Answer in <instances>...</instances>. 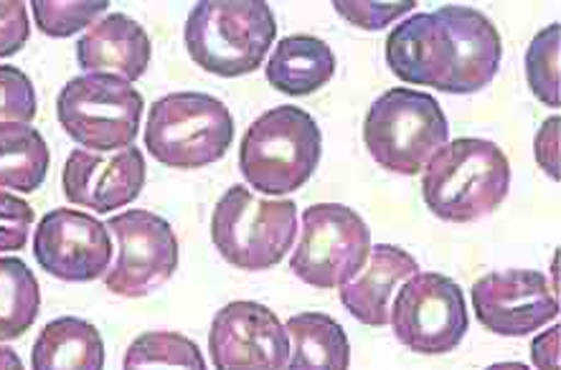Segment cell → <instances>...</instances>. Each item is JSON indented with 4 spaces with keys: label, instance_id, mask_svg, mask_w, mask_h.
<instances>
[{
    "label": "cell",
    "instance_id": "1",
    "mask_svg": "<svg viewBox=\"0 0 561 370\" xmlns=\"http://www.w3.org/2000/svg\"><path fill=\"white\" fill-rule=\"evenodd\" d=\"M501 36L485 13L468 5H443L416 13L387 38V63L407 84L435 86L447 94H476L501 67Z\"/></svg>",
    "mask_w": 561,
    "mask_h": 370
},
{
    "label": "cell",
    "instance_id": "2",
    "mask_svg": "<svg viewBox=\"0 0 561 370\" xmlns=\"http://www.w3.org/2000/svg\"><path fill=\"white\" fill-rule=\"evenodd\" d=\"M511 163L499 144L480 138L447 142L427 163L422 198L437 219L472 223L493 213L508 196Z\"/></svg>",
    "mask_w": 561,
    "mask_h": 370
},
{
    "label": "cell",
    "instance_id": "3",
    "mask_svg": "<svg viewBox=\"0 0 561 370\" xmlns=\"http://www.w3.org/2000/svg\"><path fill=\"white\" fill-rule=\"evenodd\" d=\"M277 23L264 0H204L188 13V56L208 74L237 79L264 63Z\"/></svg>",
    "mask_w": 561,
    "mask_h": 370
},
{
    "label": "cell",
    "instance_id": "4",
    "mask_svg": "<svg viewBox=\"0 0 561 370\" xmlns=\"http://www.w3.org/2000/svg\"><path fill=\"white\" fill-rule=\"evenodd\" d=\"M323 155V135L302 107L267 109L244 132L239 171L252 188L285 196L306 185Z\"/></svg>",
    "mask_w": 561,
    "mask_h": 370
},
{
    "label": "cell",
    "instance_id": "5",
    "mask_svg": "<svg viewBox=\"0 0 561 370\" xmlns=\"http://www.w3.org/2000/svg\"><path fill=\"white\" fill-rule=\"evenodd\" d=\"M450 123L435 96L394 86L371 107L364 123V142L381 167L416 175L447 144Z\"/></svg>",
    "mask_w": 561,
    "mask_h": 370
},
{
    "label": "cell",
    "instance_id": "6",
    "mask_svg": "<svg viewBox=\"0 0 561 370\" xmlns=\"http://www.w3.org/2000/svg\"><path fill=\"white\" fill-rule=\"evenodd\" d=\"M234 119L221 100L204 92H173L150 104L146 148L158 163L198 171L227 155Z\"/></svg>",
    "mask_w": 561,
    "mask_h": 370
},
{
    "label": "cell",
    "instance_id": "7",
    "mask_svg": "<svg viewBox=\"0 0 561 370\" xmlns=\"http://www.w3.org/2000/svg\"><path fill=\"white\" fill-rule=\"evenodd\" d=\"M298 233L293 200L256 198L244 185H231L211 216V241L231 267L264 271L277 267Z\"/></svg>",
    "mask_w": 561,
    "mask_h": 370
},
{
    "label": "cell",
    "instance_id": "8",
    "mask_svg": "<svg viewBox=\"0 0 561 370\" xmlns=\"http://www.w3.org/2000/svg\"><path fill=\"white\" fill-rule=\"evenodd\" d=\"M56 117L82 148L125 150L140 132L142 94L110 74L77 77L59 92Z\"/></svg>",
    "mask_w": 561,
    "mask_h": 370
},
{
    "label": "cell",
    "instance_id": "9",
    "mask_svg": "<svg viewBox=\"0 0 561 370\" xmlns=\"http://www.w3.org/2000/svg\"><path fill=\"white\" fill-rule=\"evenodd\" d=\"M371 231L354 208L316 204L302 213L300 244L295 248L293 275L318 289L343 287L366 267Z\"/></svg>",
    "mask_w": 561,
    "mask_h": 370
},
{
    "label": "cell",
    "instance_id": "10",
    "mask_svg": "<svg viewBox=\"0 0 561 370\" xmlns=\"http://www.w3.org/2000/svg\"><path fill=\"white\" fill-rule=\"evenodd\" d=\"M389 323L404 348L420 356H445L468 333V302L455 279L437 271H416L399 289Z\"/></svg>",
    "mask_w": 561,
    "mask_h": 370
},
{
    "label": "cell",
    "instance_id": "11",
    "mask_svg": "<svg viewBox=\"0 0 561 370\" xmlns=\"http://www.w3.org/2000/svg\"><path fill=\"white\" fill-rule=\"evenodd\" d=\"M117 241V259L104 285L119 297H146L179 269V239L163 216L133 208L104 223Z\"/></svg>",
    "mask_w": 561,
    "mask_h": 370
},
{
    "label": "cell",
    "instance_id": "12",
    "mask_svg": "<svg viewBox=\"0 0 561 370\" xmlns=\"http://www.w3.org/2000/svg\"><path fill=\"white\" fill-rule=\"evenodd\" d=\"M208 352L216 370H283L290 337L270 308L237 300L214 315Z\"/></svg>",
    "mask_w": 561,
    "mask_h": 370
},
{
    "label": "cell",
    "instance_id": "13",
    "mask_svg": "<svg viewBox=\"0 0 561 370\" xmlns=\"http://www.w3.org/2000/svg\"><path fill=\"white\" fill-rule=\"evenodd\" d=\"M472 310L495 335L526 337L559 317L554 287L541 271H491L472 285Z\"/></svg>",
    "mask_w": 561,
    "mask_h": 370
},
{
    "label": "cell",
    "instance_id": "14",
    "mask_svg": "<svg viewBox=\"0 0 561 370\" xmlns=\"http://www.w3.org/2000/svg\"><path fill=\"white\" fill-rule=\"evenodd\" d=\"M36 262L61 281H94L110 269V231L102 221L75 208H56L38 223Z\"/></svg>",
    "mask_w": 561,
    "mask_h": 370
},
{
    "label": "cell",
    "instance_id": "15",
    "mask_svg": "<svg viewBox=\"0 0 561 370\" xmlns=\"http://www.w3.org/2000/svg\"><path fill=\"white\" fill-rule=\"evenodd\" d=\"M64 196L71 204L110 213L133 204L146 185V160L140 148L117 150L115 155H100L90 150H71L64 165Z\"/></svg>",
    "mask_w": 561,
    "mask_h": 370
},
{
    "label": "cell",
    "instance_id": "16",
    "mask_svg": "<svg viewBox=\"0 0 561 370\" xmlns=\"http://www.w3.org/2000/svg\"><path fill=\"white\" fill-rule=\"evenodd\" d=\"M150 38L138 21L125 13L104 15L87 28L77 44L79 67L92 74H110L133 84L150 67Z\"/></svg>",
    "mask_w": 561,
    "mask_h": 370
},
{
    "label": "cell",
    "instance_id": "17",
    "mask_svg": "<svg viewBox=\"0 0 561 370\" xmlns=\"http://www.w3.org/2000/svg\"><path fill=\"white\" fill-rule=\"evenodd\" d=\"M368 264L364 275L351 279L348 285L341 287V302L358 323L368 327H383L389 323L391 312V294L397 285H402L409 277L416 275L420 264L404 248L379 244L371 246Z\"/></svg>",
    "mask_w": 561,
    "mask_h": 370
},
{
    "label": "cell",
    "instance_id": "18",
    "mask_svg": "<svg viewBox=\"0 0 561 370\" xmlns=\"http://www.w3.org/2000/svg\"><path fill=\"white\" fill-rule=\"evenodd\" d=\"M335 74V56L323 38L287 36L267 61V82L277 92L306 96L325 86Z\"/></svg>",
    "mask_w": 561,
    "mask_h": 370
},
{
    "label": "cell",
    "instance_id": "19",
    "mask_svg": "<svg viewBox=\"0 0 561 370\" xmlns=\"http://www.w3.org/2000/svg\"><path fill=\"white\" fill-rule=\"evenodd\" d=\"M34 370H102L104 343L100 329L79 317L51 320L31 350Z\"/></svg>",
    "mask_w": 561,
    "mask_h": 370
},
{
    "label": "cell",
    "instance_id": "20",
    "mask_svg": "<svg viewBox=\"0 0 561 370\" xmlns=\"http://www.w3.org/2000/svg\"><path fill=\"white\" fill-rule=\"evenodd\" d=\"M290 356L283 370H348L351 343L346 329L325 312H302L287 320Z\"/></svg>",
    "mask_w": 561,
    "mask_h": 370
},
{
    "label": "cell",
    "instance_id": "21",
    "mask_svg": "<svg viewBox=\"0 0 561 370\" xmlns=\"http://www.w3.org/2000/svg\"><path fill=\"white\" fill-rule=\"evenodd\" d=\"M49 148L31 125H0V188L34 193L49 173Z\"/></svg>",
    "mask_w": 561,
    "mask_h": 370
},
{
    "label": "cell",
    "instance_id": "22",
    "mask_svg": "<svg viewBox=\"0 0 561 370\" xmlns=\"http://www.w3.org/2000/svg\"><path fill=\"white\" fill-rule=\"evenodd\" d=\"M42 287L26 264L0 256V343L15 340L36 323Z\"/></svg>",
    "mask_w": 561,
    "mask_h": 370
},
{
    "label": "cell",
    "instance_id": "23",
    "mask_svg": "<svg viewBox=\"0 0 561 370\" xmlns=\"http://www.w3.org/2000/svg\"><path fill=\"white\" fill-rule=\"evenodd\" d=\"M123 370H208L194 340L173 329L142 333L125 352Z\"/></svg>",
    "mask_w": 561,
    "mask_h": 370
},
{
    "label": "cell",
    "instance_id": "24",
    "mask_svg": "<svg viewBox=\"0 0 561 370\" xmlns=\"http://www.w3.org/2000/svg\"><path fill=\"white\" fill-rule=\"evenodd\" d=\"M561 36V26L554 23V26L543 28L541 34H536V38L528 46L526 54V79L531 92L536 94V100H541L547 107H559L561 104V82H559V44Z\"/></svg>",
    "mask_w": 561,
    "mask_h": 370
},
{
    "label": "cell",
    "instance_id": "25",
    "mask_svg": "<svg viewBox=\"0 0 561 370\" xmlns=\"http://www.w3.org/2000/svg\"><path fill=\"white\" fill-rule=\"evenodd\" d=\"M34 15L42 34L69 38L94 26L107 11V0H34Z\"/></svg>",
    "mask_w": 561,
    "mask_h": 370
},
{
    "label": "cell",
    "instance_id": "26",
    "mask_svg": "<svg viewBox=\"0 0 561 370\" xmlns=\"http://www.w3.org/2000/svg\"><path fill=\"white\" fill-rule=\"evenodd\" d=\"M36 90L19 67H0V125H31L36 117Z\"/></svg>",
    "mask_w": 561,
    "mask_h": 370
},
{
    "label": "cell",
    "instance_id": "27",
    "mask_svg": "<svg viewBox=\"0 0 561 370\" xmlns=\"http://www.w3.org/2000/svg\"><path fill=\"white\" fill-rule=\"evenodd\" d=\"M414 0H397V3H366V0H335L333 8L341 19L354 23L364 31H381L412 11Z\"/></svg>",
    "mask_w": 561,
    "mask_h": 370
},
{
    "label": "cell",
    "instance_id": "28",
    "mask_svg": "<svg viewBox=\"0 0 561 370\" xmlns=\"http://www.w3.org/2000/svg\"><path fill=\"white\" fill-rule=\"evenodd\" d=\"M34 219V208L26 200L0 190V252H19L26 246Z\"/></svg>",
    "mask_w": 561,
    "mask_h": 370
},
{
    "label": "cell",
    "instance_id": "29",
    "mask_svg": "<svg viewBox=\"0 0 561 370\" xmlns=\"http://www.w3.org/2000/svg\"><path fill=\"white\" fill-rule=\"evenodd\" d=\"M31 26L21 0H0V59L19 54L28 42Z\"/></svg>",
    "mask_w": 561,
    "mask_h": 370
},
{
    "label": "cell",
    "instance_id": "30",
    "mask_svg": "<svg viewBox=\"0 0 561 370\" xmlns=\"http://www.w3.org/2000/svg\"><path fill=\"white\" fill-rule=\"evenodd\" d=\"M559 117L547 119L534 142L536 160H539V165L551 175V181H559Z\"/></svg>",
    "mask_w": 561,
    "mask_h": 370
},
{
    "label": "cell",
    "instance_id": "31",
    "mask_svg": "<svg viewBox=\"0 0 561 370\" xmlns=\"http://www.w3.org/2000/svg\"><path fill=\"white\" fill-rule=\"evenodd\" d=\"M559 340L561 327L554 325L551 329H543L539 337L531 343V360L539 370H561L559 366Z\"/></svg>",
    "mask_w": 561,
    "mask_h": 370
},
{
    "label": "cell",
    "instance_id": "32",
    "mask_svg": "<svg viewBox=\"0 0 561 370\" xmlns=\"http://www.w3.org/2000/svg\"><path fill=\"white\" fill-rule=\"evenodd\" d=\"M0 370H23L19 352L8 345H0Z\"/></svg>",
    "mask_w": 561,
    "mask_h": 370
},
{
    "label": "cell",
    "instance_id": "33",
    "mask_svg": "<svg viewBox=\"0 0 561 370\" xmlns=\"http://www.w3.org/2000/svg\"><path fill=\"white\" fill-rule=\"evenodd\" d=\"M485 370H528V366H524V363H495V366H488Z\"/></svg>",
    "mask_w": 561,
    "mask_h": 370
}]
</instances>
